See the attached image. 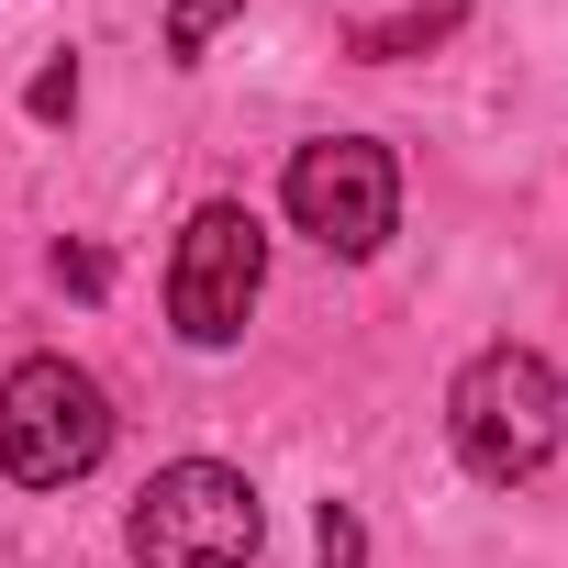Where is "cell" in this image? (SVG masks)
<instances>
[{
    "instance_id": "6da1fadb",
    "label": "cell",
    "mask_w": 568,
    "mask_h": 568,
    "mask_svg": "<svg viewBox=\"0 0 568 568\" xmlns=\"http://www.w3.org/2000/svg\"><path fill=\"white\" fill-rule=\"evenodd\" d=\"M557 413H568V390H557V368H546L535 346H479V357L457 368V390H446L457 468L490 479V490L535 479V468L557 457Z\"/></svg>"
},
{
    "instance_id": "7a4b0ae2",
    "label": "cell",
    "mask_w": 568,
    "mask_h": 568,
    "mask_svg": "<svg viewBox=\"0 0 568 568\" xmlns=\"http://www.w3.org/2000/svg\"><path fill=\"white\" fill-rule=\"evenodd\" d=\"M256 535H267V513H256L245 468H223V457L156 468V479L134 490V524H123L134 568H245Z\"/></svg>"
},
{
    "instance_id": "3957f363",
    "label": "cell",
    "mask_w": 568,
    "mask_h": 568,
    "mask_svg": "<svg viewBox=\"0 0 568 568\" xmlns=\"http://www.w3.org/2000/svg\"><path fill=\"white\" fill-rule=\"evenodd\" d=\"M112 457V402L79 357H23L0 379V468L23 490H68Z\"/></svg>"
},
{
    "instance_id": "277c9868",
    "label": "cell",
    "mask_w": 568,
    "mask_h": 568,
    "mask_svg": "<svg viewBox=\"0 0 568 568\" xmlns=\"http://www.w3.org/2000/svg\"><path fill=\"white\" fill-rule=\"evenodd\" d=\"M278 201H291V223L324 245V256H379L402 234V168L390 145L368 134H313L291 156V179H278Z\"/></svg>"
},
{
    "instance_id": "5b68a950",
    "label": "cell",
    "mask_w": 568,
    "mask_h": 568,
    "mask_svg": "<svg viewBox=\"0 0 568 568\" xmlns=\"http://www.w3.org/2000/svg\"><path fill=\"white\" fill-rule=\"evenodd\" d=\"M256 291H267V223L245 201H201L179 223V256H168V324L190 346H234Z\"/></svg>"
},
{
    "instance_id": "8992f818",
    "label": "cell",
    "mask_w": 568,
    "mask_h": 568,
    "mask_svg": "<svg viewBox=\"0 0 568 568\" xmlns=\"http://www.w3.org/2000/svg\"><path fill=\"white\" fill-rule=\"evenodd\" d=\"M457 23H468V12H457V0H424V12H390V23H357V34H346V45H357V57H379V68H390V57H424V45H446V34H457Z\"/></svg>"
},
{
    "instance_id": "52a82bcc",
    "label": "cell",
    "mask_w": 568,
    "mask_h": 568,
    "mask_svg": "<svg viewBox=\"0 0 568 568\" xmlns=\"http://www.w3.org/2000/svg\"><path fill=\"white\" fill-rule=\"evenodd\" d=\"M234 12H245V0H168V57H179V68H201V45H212Z\"/></svg>"
},
{
    "instance_id": "ba28073f",
    "label": "cell",
    "mask_w": 568,
    "mask_h": 568,
    "mask_svg": "<svg viewBox=\"0 0 568 568\" xmlns=\"http://www.w3.org/2000/svg\"><path fill=\"white\" fill-rule=\"evenodd\" d=\"M23 112H34V123H68V112H79V68H68V57H57V68H34Z\"/></svg>"
},
{
    "instance_id": "9c48e42d",
    "label": "cell",
    "mask_w": 568,
    "mask_h": 568,
    "mask_svg": "<svg viewBox=\"0 0 568 568\" xmlns=\"http://www.w3.org/2000/svg\"><path fill=\"white\" fill-rule=\"evenodd\" d=\"M313 535H324V568H368V524H357L346 501H324V524H313Z\"/></svg>"
},
{
    "instance_id": "30bf717a",
    "label": "cell",
    "mask_w": 568,
    "mask_h": 568,
    "mask_svg": "<svg viewBox=\"0 0 568 568\" xmlns=\"http://www.w3.org/2000/svg\"><path fill=\"white\" fill-rule=\"evenodd\" d=\"M57 278H68L79 302H101V291H112V256H101V245H57Z\"/></svg>"
}]
</instances>
